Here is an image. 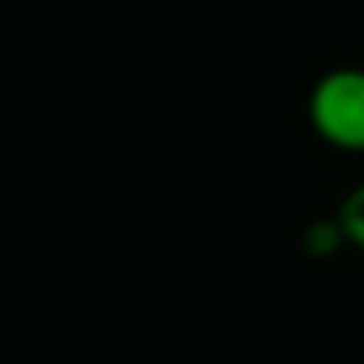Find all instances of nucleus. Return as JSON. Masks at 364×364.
<instances>
[{"instance_id": "obj_2", "label": "nucleus", "mask_w": 364, "mask_h": 364, "mask_svg": "<svg viewBox=\"0 0 364 364\" xmlns=\"http://www.w3.org/2000/svg\"><path fill=\"white\" fill-rule=\"evenodd\" d=\"M343 232L364 250V186H357L343 204Z\"/></svg>"}, {"instance_id": "obj_1", "label": "nucleus", "mask_w": 364, "mask_h": 364, "mask_svg": "<svg viewBox=\"0 0 364 364\" xmlns=\"http://www.w3.org/2000/svg\"><path fill=\"white\" fill-rule=\"evenodd\" d=\"M311 122L339 150H364V72L339 68L318 79L311 93Z\"/></svg>"}]
</instances>
